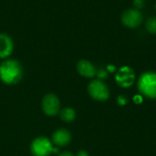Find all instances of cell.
<instances>
[{
	"instance_id": "1",
	"label": "cell",
	"mask_w": 156,
	"mask_h": 156,
	"mask_svg": "<svg viewBox=\"0 0 156 156\" xmlns=\"http://www.w3.org/2000/svg\"><path fill=\"white\" fill-rule=\"evenodd\" d=\"M23 69L15 59H7L0 64V80L5 84H16L22 79Z\"/></svg>"
},
{
	"instance_id": "2",
	"label": "cell",
	"mask_w": 156,
	"mask_h": 156,
	"mask_svg": "<svg viewBox=\"0 0 156 156\" xmlns=\"http://www.w3.org/2000/svg\"><path fill=\"white\" fill-rule=\"evenodd\" d=\"M138 89L144 96L155 99L156 98V73L145 72L144 73L138 81Z\"/></svg>"
},
{
	"instance_id": "3",
	"label": "cell",
	"mask_w": 156,
	"mask_h": 156,
	"mask_svg": "<svg viewBox=\"0 0 156 156\" xmlns=\"http://www.w3.org/2000/svg\"><path fill=\"white\" fill-rule=\"evenodd\" d=\"M88 91L92 99L99 101H104L110 96L108 87L100 80H92L88 86Z\"/></svg>"
},
{
	"instance_id": "4",
	"label": "cell",
	"mask_w": 156,
	"mask_h": 156,
	"mask_svg": "<svg viewBox=\"0 0 156 156\" xmlns=\"http://www.w3.org/2000/svg\"><path fill=\"white\" fill-rule=\"evenodd\" d=\"M30 151L33 156H48L53 151L51 142L46 137L36 138L31 145Z\"/></svg>"
},
{
	"instance_id": "5",
	"label": "cell",
	"mask_w": 156,
	"mask_h": 156,
	"mask_svg": "<svg viewBox=\"0 0 156 156\" xmlns=\"http://www.w3.org/2000/svg\"><path fill=\"white\" fill-rule=\"evenodd\" d=\"M41 107L46 115L56 116L60 112V101L55 94L48 93L43 97Z\"/></svg>"
},
{
	"instance_id": "6",
	"label": "cell",
	"mask_w": 156,
	"mask_h": 156,
	"mask_svg": "<svg viewBox=\"0 0 156 156\" xmlns=\"http://www.w3.org/2000/svg\"><path fill=\"white\" fill-rule=\"evenodd\" d=\"M143 15L142 13L135 8L128 9L124 11L122 15V24L130 28L138 27L143 22Z\"/></svg>"
},
{
	"instance_id": "7",
	"label": "cell",
	"mask_w": 156,
	"mask_h": 156,
	"mask_svg": "<svg viewBox=\"0 0 156 156\" xmlns=\"http://www.w3.org/2000/svg\"><path fill=\"white\" fill-rule=\"evenodd\" d=\"M116 81L118 85H120L122 88H127L132 86L134 81L133 70L129 67L122 68L116 75Z\"/></svg>"
},
{
	"instance_id": "8",
	"label": "cell",
	"mask_w": 156,
	"mask_h": 156,
	"mask_svg": "<svg viewBox=\"0 0 156 156\" xmlns=\"http://www.w3.org/2000/svg\"><path fill=\"white\" fill-rule=\"evenodd\" d=\"M71 141L70 133L66 129H58L52 134V142L54 144L63 147L68 145Z\"/></svg>"
},
{
	"instance_id": "9",
	"label": "cell",
	"mask_w": 156,
	"mask_h": 156,
	"mask_svg": "<svg viewBox=\"0 0 156 156\" xmlns=\"http://www.w3.org/2000/svg\"><path fill=\"white\" fill-rule=\"evenodd\" d=\"M77 70L80 75L85 78H93L97 74L95 67L86 59H81L78 62Z\"/></svg>"
},
{
	"instance_id": "10",
	"label": "cell",
	"mask_w": 156,
	"mask_h": 156,
	"mask_svg": "<svg viewBox=\"0 0 156 156\" xmlns=\"http://www.w3.org/2000/svg\"><path fill=\"white\" fill-rule=\"evenodd\" d=\"M13 50V42L11 38L5 34H0V58L8 57Z\"/></svg>"
},
{
	"instance_id": "11",
	"label": "cell",
	"mask_w": 156,
	"mask_h": 156,
	"mask_svg": "<svg viewBox=\"0 0 156 156\" xmlns=\"http://www.w3.org/2000/svg\"><path fill=\"white\" fill-rule=\"evenodd\" d=\"M59 116L64 122L69 123L76 119V112L72 108H64L59 112Z\"/></svg>"
},
{
	"instance_id": "12",
	"label": "cell",
	"mask_w": 156,
	"mask_h": 156,
	"mask_svg": "<svg viewBox=\"0 0 156 156\" xmlns=\"http://www.w3.org/2000/svg\"><path fill=\"white\" fill-rule=\"evenodd\" d=\"M145 27L148 32L156 34V16H152L147 19L145 23Z\"/></svg>"
},
{
	"instance_id": "13",
	"label": "cell",
	"mask_w": 156,
	"mask_h": 156,
	"mask_svg": "<svg viewBox=\"0 0 156 156\" xmlns=\"http://www.w3.org/2000/svg\"><path fill=\"white\" fill-rule=\"evenodd\" d=\"M133 4L134 8L139 10L140 8H142V7L144 6V5H145V0H133Z\"/></svg>"
},
{
	"instance_id": "14",
	"label": "cell",
	"mask_w": 156,
	"mask_h": 156,
	"mask_svg": "<svg viewBox=\"0 0 156 156\" xmlns=\"http://www.w3.org/2000/svg\"><path fill=\"white\" fill-rule=\"evenodd\" d=\"M126 102H127V100H126V98L124 96H119L118 97V103L120 105L123 106V105L126 104Z\"/></svg>"
},
{
	"instance_id": "15",
	"label": "cell",
	"mask_w": 156,
	"mask_h": 156,
	"mask_svg": "<svg viewBox=\"0 0 156 156\" xmlns=\"http://www.w3.org/2000/svg\"><path fill=\"white\" fill-rule=\"evenodd\" d=\"M97 74H98V77H99L100 79H105V78H107V72H106L105 70L101 69V70H99V71L97 72Z\"/></svg>"
},
{
	"instance_id": "16",
	"label": "cell",
	"mask_w": 156,
	"mask_h": 156,
	"mask_svg": "<svg viewBox=\"0 0 156 156\" xmlns=\"http://www.w3.org/2000/svg\"><path fill=\"white\" fill-rule=\"evenodd\" d=\"M77 156H89V154H88V153H87L86 151L81 150V151H80V152L78 153Z\"/></svg>"
},
{
	"instance_id": "17",
	"label": "cell",
	"mask_w": 156,
	"mask_h": 156,
	"mask_svg": "<svg viewBox=\"0 0 156 156\" xmlns=\"http://www.w3.org/2000/svg\"><path fill=\"white\" fill-rule=\"evenodd\" d=\"M58 156H74V155H73V154H71L70 152H63V153H61V154H60Z\"/></svg>"
},
{
	"instance_id": "18",
	"label": "cell",
	"mask_w": 156,
	"mask_h": 156,
	"mask_svg": "<svg viewBox=\"0 0 156 156\" xmlns=\"http://www.w3.org/2000/svg\"><path fill=\"white\" fill-rule=\"evenodd\" d=\"M155 9H156V5H155Z\"/></svg>"
}]
</instances>
